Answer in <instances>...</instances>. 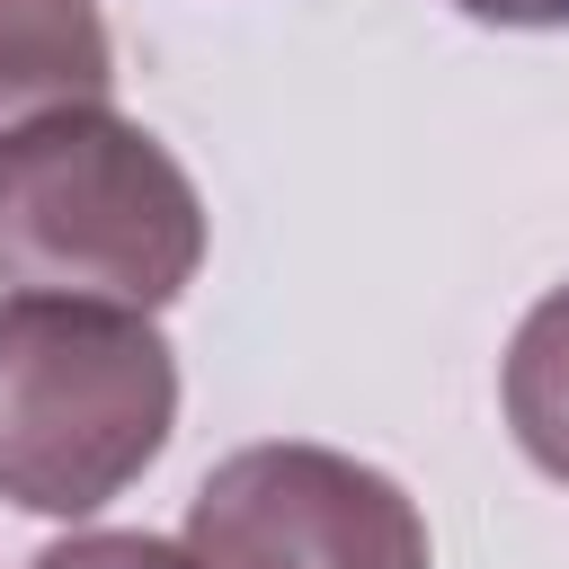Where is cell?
Listing matches in <instances>:
<instances>
[{"instance_id":"1","label":"cell","mask_w":569,"mask_h":569,"mask_svg":"<svg viewBox=\"0 0 569 569\" xmlns=\"http://www.w3.org/2000/svg\"><path fill=\"white\" fill-rule=\"evenodd\" d=\"M204 267L196 178L116 107H53L0 133V284L160 311Z\"/></svg>"},{"instance_id":"2","label":"cell","mask_w":569,"mask_h":569,"mask_svg":"<svg viewBox=\"0 0 569 569\" xmlns=\"http://www.w3.org/2000/svg\"><path fill=\"white\" fill-rule=\"evenodd\" d=\"M178 427V356L151 311L9 293L0 302V498L89 516L124 498Z\"/></svg>"},{"instance_id":"3","label":"cell","mask_w":569,"mask_h":569,"mask_svg":"<svg viewBox=\"0 0 569 569\" xmlns=\"http://www.w3.org/2000/svg\"><path fill=\"white\" fill-rule=\"evenodd\" d=\"M196 569H427L418 498L329 445H240L187 498Z\"/></svg>"},{"instance_id":"4","label":"cell","mask_w":569,"mask_h":569,"mask_svg":"<svg viewBox=\"0 0 569 569\" xmlns=\"http://www.w3.org/2000/svg\"><path fill=\"white\" fill-rule=\"evenodd\" d=\"M116 36L98 0H0V133L53 107H107Z\"/></svg>"},{"instance_id":"5","label":"cell","mask_w":569,"mask_h":569,"mask_svg":"<svg viewBox=\"0 0 569 569\" xmlns=\"http://www.w3.org/2000/svg\"><path fill=\"white\" fill-rule=\"evenodd\" d=\"M498 400H507V427H516L525 462L569 489V284H551L516 320L507 365H498Z\"/></svg>"},{"instance_id":"6","label":"cell","mask_w":569,"mask_h":569,"mask_svg":"<svg viewBox=\"0 0 569 569\" xmlns=\"http://www.w3.org/2000/svg\"><path fill=\"white\" fill-rule=\"evenodd\" d=\"M27 569H196V551L160 533H71V542H44Z\"/></svg>"},{"instance_id":"7","label":"cell","mask_w":569,"mask_h":569,"mask_svg":"<svg viewBox=\"0 0 569 569\" xmlns=\"http://www.w3.org/2000/svg\"><path fill=\"white\" fill-rule=\"evenodd\" d=\"M480 27H569V0H453Z\"/></svg>"}]
</instances>
